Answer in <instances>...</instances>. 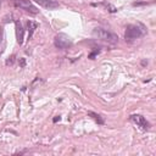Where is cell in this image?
I'll return each mask as SVG.
<instances>
[{
  "mask_svg": "<svg viewBox=\"0 0 156 156\" xmlns=\"http://www.w3.org/2000/svg\"><path fill=\"white\" fill-rule=\"evenodd\" d=\"M145 34H146V28L141 23L128 24L126 27L124 38H126V40H134V39H138V38L145 35Z\"/></svg>",
  "mask_w": 156,
  "mask_h": 156,
  "instance_id": "obj_1",
  "label": "cell"
},
{
  "mask_svg": "<svg viewBox=\"0 0 156 156\" xmlns=\"http://www.w3.org/2000/svg\"><path fill=\"white\" fill-rule=\"evenodd\" d=\"M91 34H93L94 38L107 41L110 44H116L118 41V37L115 33H111V32H108L106 29H102V28H95Z\"/></svg>",
  "mask_w": 156,
  "mask_h": 156,
  "instance_id": "obj_2",
  "label": "cell"
},
{
  "mask_svg": "<svg viewBox=\"0 0 156 156\" xmlns=\"http://www.w3.org/2000/svg\"><path fill=\"white\" fill-rule=\"evenodd\" d=\"M54 44L57 49L65 50V49H68L72 46V39L65 33H58L54 38Z\"/></svg>",
  "mask_w": 156,
  "mask_h": 156,
  "instance_id": "obj_3",
  "label": "cell"
},
{
  "mask_svg": "<svg viewBox=\"0 0 156 156\" xmlns=\"http://www.w3.org/2000/svg\"><path fill=\"white\" fill-rule=\"evenodd\" d=\"M13 4L16 7H20L21 10H24L26 12H29L32 15H37L39 12V10L29 0H13Z\"/></svg>",
  "mask_w": 156,
  "mask_h": 156,
  "instance_id": "obj_4",
  "label": "cell"
},
{
  "mask_svg": "<svg viewBox=\"0 0 156 156\" xmlns=\"http://www.w3.org/2000/svg\"><path fill=\"white\" fill-rule=\"evenodd\" d=\"M130 121L133 123H135L141 130H147L150 128V123L146 121V118L141 115H132L130 116Z\"/></svg>",
  "mask_w": 156,
  "mask_h": 156,
  "instance_id": "obj_5",
  "label": "cell"
},
{
  "mask_svg": "<svg viewBox=\"0 0 156 156\" xmlns=\"http://www.w3.org/2000/svg\"><path fill=\"white\" fill-rule=\"evenodd\" d=\"M34 1L37 4H39L41 7L48 9V10H54V9L60 7V4L55 0H34Z\"/></svg>",
  "mask_w": 156,
  "mask_h": 156,
  "instance_id": "obj_6",
  "label": "cell"
},
{
  "mask_svg": "<svg viewBox=\"0 0 156 156\" xmlns=\"http://www.w3.org/2000/svg\"><path fill=\"white\" fill-rule=\"evenodd\" d=\"M15 24H16V38H17V43L20 45H22L23 44V37H24V30H23L22 23H21V21L15 20Z\"/></svg>",
  "mask_w": 156,
  "mask_h": 156,
  "instance_id": "obj_7",
  "label": "cell"
},
{
  "mask_svg": "<svg viewBox=\"0 0 156 156\" xmlns=\"http://www.w3.org/2000/svg\"><path fill=\"white\" fill-rule=\"evenodd\" d=\"M27 28H28V38L30 39L32 38V35H33V33H34V30L38 28V23L37 22H34V21H28L27 22Z\"/></svg>",
  "mask_w": 156,
  "mask_h": 156,
  "instance_id": "obj_8",
  "label": "cell"
},
{
  "mask_svg": "<svg viewBox=\"0 0 156 156\" xmlns=\"http://www.w3.org/2000/svg\"><path fill=\"white\" fill-rule=\"evenodd\" d=\"M88 116H90L98 124H104L105 123V119H104V117L101 116V115H99V113H96V112H93V111H89L88 112Z\"/></svg>",
  "mask_w": 156,
  "mask_h": 156,
  "instance_id": "obj_9",
  "label": "cell"
},
{
  "mask_svg": "<svg viewBox=\"0 0 156 156\" xmlns=\"http://www.w3.org/2000/svg\"><path fill=\"white\" fill-rule=\"evenodd\" d=\"M5 45H6V41H5L4 30H2V28H0V56L2 55V52L5 50Z\"/></svg>",
  "mask_w": 156,
  "mask_h": 156,
  "instance_id": "obj_10",
  "label": "cell"
},
{
  "mask_svg": "<svg viewBox=\"0 0 156 156\" xmlns=\"http://www.w3.org/2000/svg\"><path fill=\"white\" fill-rule=\"evenodd\" d=\"M99 5L105 6L106 9H108V11H110V12H116V11H117V9H116L115 6H112L111 4H107V2H101V4H99Z\"/></svg>",
  "mask_w": 156,
  "mask_h": 156,
  "instance_id": "obj_11",
  "label": "cell"
},
{
  "mask_svg": "<svg viewBox=\"0 0 156 156\" xmlns=\"http://www.w3.org/2000/svg\"><path fill=\"white\" fill-rule=\"evenodd\" d=\"M13 61H15V55H12L11 57H9V60L6 61V65H7V66H9V65H12Z\"/></svg>",
  "mask_w": 156,
  "mask_h": 156,
  "instance_id": "obj_12",
  "label": "cell"
},
{
  "mask_svg": "<svg viewBox=\"0 0 156 156\" xmlns=\"http://www.w3.org/2000/svg\"><path fill=\"white\" fill-rule=\"evenodd\" d=\"M98 54H99V50H94V51H93L88 57H89V58H94V57H95V55H98Z\"/></svg>",
  "mask_w": 156,
  "mask_h": 156,
  "instance_id": "obj_13",
  "label": "cell"
},
{
  "mask_svg": "<svg viewBox=\"0 0 156 156\" xmlns=\"http://www.w3.org/2000/svg\"><path fill=\"white\" fill-rule=\"evenodd\" d=\"M18 63H20V66H21V67H24V66H26V60H24V58H20Z\"/></svg>",
  "mask_w": 156,
  "mask_h": 156,
  "instance_id": "obj_14",
  "label": "cell"
},
{
  "mask_svg": "<svg viewBox=\"0 0 156 156\" xmlns=\"http://www.w3.org/2000/svg\"><path fill=\"white\" fill-rule=\"evenodd\" d=\"M57 121H60V116H56V117L54 118V122H57Z\"/></svg>",
  "mask_w": 156,
  "mask_h": 156,
  "instance_id": "obj_15",
  "label": "cell"
},
{
  "mask_svg": "<svg viewBox=\"0 0 156 156\" xmlns=\"http://www.w3.org/2000/svg\"><path fill=\"white\" fill-rule=\"evenodd\" d=\"M0 7H1V2H0Z\"/></svg>",
  "mask_w": 156,
  "mask_h": 156,
  "instance_id": "obj_16",
  "label": "cell"
}]
</instances>
